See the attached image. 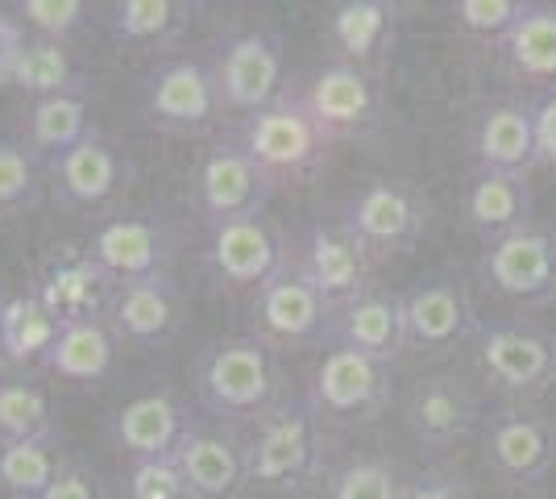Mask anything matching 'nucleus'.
Listing matches in <instances>:
<instances>
[{
  "label": "nucleus",
  "mask_w": 556,
  "mask_h": 499,
  "mask_svg": "<svg viewBox=\"0 0 556 499\" xmlns=\"http://www.w3.org/2000/svg\"><path fill=\"white\" fill-rule=\"evenodd\" d=\"M25 25L9 13H0V88H13V75L25 54Z\"/></svg>",
  "instance_id": "79ce46f5"
},
{
  "label": "nucleus",
  "mask_w": 556,
  "mask_h": 499,
  "mask_svg": "<svg viewBox=\"0 0 556 499\" xmlns=\"http://www.w3.org/2000/svg\"><path fill=\"white\" fill-rule=\"evenodd\" d=\"M92 262L113 279V284H138V279H159L175 262V238L163 221L150 216H116L100 225L92 238Z\"/></svg>",
  "instance_id": "9b49d317"
},
{
  "label": "nucleus",
  "mask_w": 556,
  "mask_h": 499,
  "mask_svg": "<svg viewBox=\"0 0 556 499\" xmlns=\"http://www.w3.org/2000/svg\"><path fill=\"white\" fill-rule=\"evenodd\" d=\"M328 499H403L407 483L391 458L378 453H353L328 475Z\"/></svg>",
  "instance_id": "f704fd0d"
},
{
  "label": "nucleus",
  "mask_w": 556,
  "mask_h": 499,
  "mask_svg": "<svg viewBox=\"0 0 556 499\" xmlns=\"http://www.w3.org/2000/svg\"><path fill=\"white\" fill-rule=\"evenodd\" d=\"M42 499H104V491H100V483H96L92 471L67 466V471L59 475V483H54Z\"/></svg>",
  "instance_id": "c03bdc74"
},
{
  "label": "nucleus",
  "mask_w": 556,
  "mask_h": 499,
  "mask_svg": "<svg viewBox=\"0 0 556 499\" xmlns=\"http://www.w3.org/2000/svg\"><path fill=\"white\" fill-rule=\"evenodd\" d=\"M257 325L262 341L270 346H307L332 329V304L303 275L300 262H287L278 275L257 287Z\"/></svg>",
  "instance_id": "6e6552de"
},
{
  "label": "nucleus",
  "mask_w": 556,
  "mask_h": 499,
  "mask_svg": "<svg viewBox=\"0 0 556 499\" xmlns=\"http://www.w3.org/2000/svg\"><path fill=\"white\" fill-rule=\"evenodd\" d=\"M208 266L220 284L241 291V287H262L287 266V259H282V241L270 229V221L245 216V221H229L212 229Z\"/></svg>",
  "instance_id": "dca6fc26"
},
{
  "label": "nucleus",
  "mask_w": 556,
  "mask_h": 499,
  "mask_svg": "<svg viewBox=\"0 0 556 499\" xmlns=\"http://www.w3.org/2000/svg\"><path fill=\"white\" fill-rule=\"evenodd\" d=\"M486 458L498 475L515 483L544 478L556 466V425L523 408L498 412L486 425Z\"/></svg>",
  "instance_id": "a211bd4d"
},
{
  "label": "nucleus",
  "mask_w": 556,
  "mask_h": 499,
  "mask_svg": "<svg viewBox=\"0 0 556 499\" xmlns=\"http://www.w3.org/2000/svg\"><path fill=\"white\" fill-rule=\"evenodd\" d=\"M394 13H399V9L387 4V0H345V4L332 13V22H328V38H332V47L341 54V63L366 72V63H370L374 54L387 47V38H391Z\"/></svg>",
  "instance_id": "bb28decb"
},
{
  "label": "nucleus",
  "mask_w": 556,
  "mask_h": 499,
  "mask_svg": "<svg viewBox=\"0 0 556 499\" xmlns=\"http://www.w3.org/2000/svg\"><path fill=\"white\" fill-rule=\"evenodd\" d=\"M473 154H478V166H486V171L528 175V166L535 163L532 109H519V104H498V109H490L486 117L478 121Z\"/></svg>",
  "instance_id": "b1692460"
},
{
  "label": "nucleus",
  "mask_w": 556,
  "mask_h": 499,
  "mask_svg": "<svg viewBox=\"0 0 556 499\" xmlns=\"http://www.w3.org/2000/svg\"><path fill=\"white\" fill-rule=\"evenodd\" d=\"M113 279L92 262V254L79 262H63L50 271L47 287L38 291L47 300V309L59 321H100V304L109 300Z\"/></svg>",
  "instance_id": "c756f323"
},
{
  "label": "nucleus",
  "mask_w": 556,
  "mask_h": 499,
  "mask_svg": "<svg viewBox=\"0 0 556 499\" xmlns=\"http://www.w3.org/2000/svg\"><path fill=\"white\" fill-rule=\"evenodd\" d=\"M482 279L498 296L510 300H548L556 291V238L548 229H515L507 238L490 241L482 254Z\"/></svg>",
  "instance_id": "f8f14e48"
},
{
  "label": "nucleus",
  "mask_w": 556,
  "mask_h": 499,
  "mask_svg": "<svg viewBox=\"0 0 556 499\" xmlns=\"http://www.w3.org/2000/svg\"><path fill=\"white\" fill-rule=\"evenodd\" d=\"M200 209L208 216V225H229L245 216L266 213V200L275 191V179L241 150V146H212L204 166H200Z\"/></svg>",
  "instance_id": "9d476101"
},
{
  "label": "nucleus",
  "mask_w": 556,
  "mask_h": 499,
  "mask_svg": "<svg viewBox=\"0 0 556 499\" xmlns=\"http://www.w3.org/2000/svg\"><path fill=\"white\" fill-rule=\"evenodd\" d=\"M191 22V4L184 0H125L116 4L113 34L129 47H163Z\"/></svg>",
  "instance_id": "473e14b6"
},
{
  "label": "nucleus",
  "mask_w": 556,
  "mask_h": 499,
  "mask_svg": "<svg viewBox=\"0 0 556 499\" xmlns=\"http://www.w3.org/2000/svg\"><path fill=\"white\" fill-rule=\"evenodd\" d=\"M403 421L424 450H453L473 437V428L482 421V404L462 371H428L412 383Z\"/></svg>",
  "instance_id": "0eeeda50"
},
{
  "label": "nucleus",
  "mask_w": 556,
  "mask_h": 499,
  "mask_svg": "<svg viewBox=\"0 0 556 499\" xmlns=\"http://www.w3.org/2000/svg\"><path fill=\"white\" fill-rule=\"evenodd\" d=\"M300 266L303 275L316 284V291L332 304V312L341 309V304H349L353 296H362L366 287H374L370 284L374 254L362 246V238L349 229L341 216H320L307 229Z\"/></svg>",
  "instance_id": "1a4fd4ad"
},
{
  "label": "nucleus",
  "mask_w": 556,
  "mask_h": 499,
  "mask_svg": "<svg viewBox=\"0 0 556 499\" xmlns=\"http://www.w3.org/2000/svg\"><path fill=\"white\" fill-rule=\"evenodd\" d=\"M503 54L510 67L528 79H556V9L532 4L523 22L503 38Z\"/></svg>",
  "instance_id": "2f4dec72"
},
{
  "label": "nucleus",
  "mask_w": 556,
  "mask_h": 499,
  "mask_svg": "<svg viewBox=\"0 0 556 499\" xmlns=\"http://www.w3.org/2000/svg\"><path fill=\"white\" fill-rule=\"evenodd\" d=\"M175 466L191 499H229L245 487V441L225 428H187Z\"/></svg>",
  "instance_id": "f3484780"
},
{
  "label": "nucleus",
  "mask_w": 556,
  "mask_h": 499,
  "mask_svg": "<svg viewBox=\"0 0 556 499\" xmlns=\"http://www.w3.org/2000/svg\"><path fill=\"white\" fill-rule=\"evenodd\" d=\"M88 4L84 0H22L17 4V22L34 29V38L47 42H67L71 34H79L88 22Z\"/></svg>",
  "instance_id": "e433bc0d"
},
{
  "label": "nucleus",
  "mask_w": 556,
  "mask_h": 499,
  "mask_svg": "<svg viewBox=\"0 0 556 499\" xmlns=\"http://www.w3.org/2000/svg\"><path fill=\"white\" fill-rule=\"evenodd\" d=\"M67 471L59 453V433L0 446V491L13 499H42Z\"/></svg>",
  "instance_id": "cd10ccee"
},
{
  "label": "nucleus",
  "mask_w": 556,
  "mask_h": 499,
  "mask_svg": "<svg viewBox=\"0 0 556 499\" xmlns=\"http://www.w3.org/2000/svg\"><path fill=\"white\" fill-rule=\"evenodd\" d=\"M13 88H22L34 100H47V96H63L79 88V72L71 63V50L63 42H47V38H29L25 54L13 75Z\"/></svg>",
  "instance_id": "72a5a7b5"
},
{
  "label": "nucleus",
  "mask_w": 556,
  "mask_h": 499,
  "mask_svg": "<svg viewBox=\"0 0 556 499\" xmlns=\"http://www.w3.org/2000/svg\"><path fill=\"white\" fill-rule=\"evenodd\" d=\"M187 412L170 391H141L134 400L116 408L113 437L121 453L134 462H150V458H170L187 437Z\"/></svg>",
  "instance_id": "6ab92c4d"
},
{
  "label": "nucleus",
  "mask_w": 556,
  "mask_h": 499,
  "mask_svg": "<svg viewBox=\"0 0 556 499\" xmlns=\"http://www.w3.org/2000/svg\"><path fill=\"white\" fill-rule=\"evenodd\" d=\"M245 441V483L266 491H291L312 478L320 458V416L303 400H278L257 416Z\"/></svg>",
  "instance_id": "f257e3e1"
},
{
  "label": "nucleus",
  "mask_w": 556,
  "mask_h": 499,
  "mask_svg": "<svg viewBox=\"0 0 556 499\" xmlns=\"http://www.w3.org/2000/svg\"><path fill=\"white\" fill-rule=\"evenodd\" d=\"M42 366L71 383L104 379L113 371V333L104 321H63Z\"/></svg>",
  "instance_id": "a878e982"
},
{
  "label": "nucleus",
  "mask_w": 556,
  "mask_h": 499,
  "mask_svg": "<svg viewBox=\"0 0 556 499\" xmlns=\"http://www.w3.org/2000/svg\"><path fill=\"white\" fill-rule=\"evenodd\" d=\"M478 362L498 391L540 396L556 379V333L532 321H498L478 333Z\"/></svg>",
  "instance_id": "39448f33"
},
{
  "label": "nucleus",
  "mask_w": 556,
  "mask_h": 499,
  "mask_svg": "<svg viewBox=\"0 0 556 499\" xmlns=\"http://www.w3.org/2000/svg\"><path fill=\"white\" fill-rule=\"evenodd\" d=\"M216 84H220V100L237 109V113H257L270 100H278L282 88V47L275 34H237L220 50L216 63Z\"/></svg>",
  "instance_id": "4468645a"
},
{
  "label": "nucleus",
  "mask_w": 556,
  "mask_h": 499,
  "mask_svg": "<svg viewBox=\"0 0 556 499\" xmlns=\"http://www.w3.org/2000/svg\"><path fill=\"white\" fill-rule=\"evenodd\" d=\"M407 304V346L416 350H448L473 329V309L457 279L432 275L403 296Z\"/></svg>",
  "instance_id": "aec40b11"
},
{
  "label": "nucleus",
  "mask_w": 556,
  "mask_h": 499,
  "mask_svg": "<svg viewBox=\"0 0 556 499\" xmlns=\"http://www.w3.org/2000/svg\"><path fill=\"white\" fill-rule=\"evenodd\" d=\"M532 184L528 175H515V171H486L478 166L469 175V188H465V216L469 225L482 234L486 241H498L515 234V229H528V216H532Z\"/></svg>",
  "instance_id": "4be33fe9"
},
{
  "label": "nucleus",
  "mask_w": 556,
  "mask_h": 499,
  "mask_svg": "<svg viewBox=\"0 0 556 499\" xmlns=\"http://www.w3.org/2000/svg\"><path fill=\"white\" fill-rule=\"evenodd\" d=\"M25 138H29V154H67L88 134V100L79 92L47 96V100H34L29 109V125H25Z\"/></svg>",
  "instance_id": "7c9ffc66"
},
{
  "label": "nucleus",
  "mask_w": 556,
  "mask_h": 499,
  "mask_svg": "<svg viewBox=\"0 0 556 499\" xmlns=\"http://www.w3.org/2000/svg\"><path fill=\"white\" fill-rule=\"evenodd\" d=\"M175 325H179V296L166 275L121 284V291L113 296V329L129 341L154 346V341H166Z\"/></svg>",
  "instance_id": "5701e85b"
},
{
  "label": "nucleus",
  "mask_w": 556,
  "mask_h": 499,
  "mask_svg": "<svg viewBox=\"0 0 556 499\" xmlns=\"http://www.w3.org/2000/svg\"><path fill=\"white\" fill-rule=\"evenodd\" d=\"M50 400L34 383H0V446L50 437Z\"/></svg>",
  "instance_id": "c9c22d12"
},
{
  "label": "nucleus",
  "mask_w": 556,
  "mask_h": 499,
  "mask_svg": "<svg viewBox=\"0 0 556 499\" xmlns=\"http://www.w3.org/2000/svg\"><path fill=\"white\" fill-rule=\"evenodd\" d=\"M532 134H535V163L556 166V92H548L532 109Z\"/></svg>",
  "instance_id": "37998d69"
},
{
  "label": "nucleus",
  "mask_w": 556,
  "mask_h": 499,
  "mask_svg": "<svg viewBox=\"0 0 556 499\" xmlns=\"http://www.w3.org/2000/svg\"><path fill=\"white\" fill-rule=\"evenodd\" d=\"M307 113L320 121L328 138H341V134H357L366 129L378 113V92H374V79L362 67H349V63H328L325 72H316V79L307 84L303 92Z\"/></svg>",
  "instance_id": "412c9836"
},
{
  "label": "nucleus",
  "mask_w": 556,
  "mask_h": 499,
  "mask_svg": "<svg viewBox=\"0 0 556 499\" xmlns=\"http://www.w3.org/2000/svg\"><path fill=\"white\" fill-rule=\"evenodd\" d=\"M146 109L163 129L200 134L216 121L225 100H220L216 72H208L195 59H175V63L154 72L150 88H146Z\"/></svg>",
  "instance_id": "ddd939ff"
},
{
  "label": "nucleus",
  "mask_w": 556,
  "mask_h": 499,
  "mask_svg": "<svg viewBox=\"0 0 556 499\" xmlns=\"http://www.w3.org/2000/svg\"><path fill=\"white\" fill-rule=\"evenodd\" d=\"M204 404L225 421H257L278 404V366L262 337H220L200 362Z\"/></svg>",
  "instance_id": "f03ea898"
},
{
  "label": "nucleus",
  "mask_w": 556,
  "mask_h": 499,
  "mask_svg": "<svg viewBox=\"0 0 556 499\" xmlns=\"http://www.w3.org/2000/svg\"><path fill=\"white\" fill-rule=\"evenodd\" d=\"M403 499H469V483L453 471H428L407 483Z\"/></svg>",
  "instance_id": "a19ab883"
},
{
  "label": "nucleus",
  "mask_w": 556,
  "mask_h": 499,
  "mask_svg": "<svg viewBox=\"0 0 556 499\" xmlns=\"http://www.w3.org/2000/svg\"><path fill=\"white\" fill-rule=\"evenodd\" d=\"M307 404L316 408V416L341 421V425L374 421L391 404V366L349 346H332L312 375Z\"/></svg>",
  "instance_id": "423d86ee"
},
{
  "label": "nucleus",
  "mask_w": 556,
  "mask_h": 499,
  "mask_svg": "<svg viewBox=\"0 0 556 499\" xmlns=\"http://www.w3.org/2000/svg\"><path fill=\"white\" fill-rule=\"evenodd\" d=\"M34 154L22 142L0 138V213L34 200Z\"/></svg>",
  "instance_id": "ea45409f"
},
{
  "label": "nucleus",
  "mask_w": 556,
  "mask_h": 499,
  "mask_svg": "<svg viewBox=\"0 0 556 499\" xmlns=\"http://www.w3.org/2000/svg\"><path fill=\"white\" fill-rule=\"evenodd\" d=\"M328 337H337V346H349L357 354L378 358L391 366L394 358L407 350V304L399 291L366 287L362 296H353L349 304L332 312Z\"/></svg>",
  "instance_id": "2eb2a0df"
},
{
  "label": "nucleus",
  "mask_w": 556,
  "mask_h": 499,
  "mask_svg": "<svg viewBox=\"0 0 556 499\" xmlns=\"http://www.w3.org/2000/svg\"><path fill=\"white\" fill-rule=\"evenodd\" d=\"M528 9L532 4H523V0H462L453 9V17L469 34H482V38H498L503 42L510 29L523 22Z\"/></svg>",
  "instance_id": "4c0bfd02"
},
{
  "label": "nucleus",
  "mask_w": 556,
  "mask_h": 499,
  "mask_svg": "<svg viewBox=\"0 0 556 499\" xmlns=\"http://www.w3.org/2000/svg\"><path fill=\"white\" fill-rule=\"evenodd\" d=\"M129 499H191L187 483L170 458H150V462H134L129 466Z\"/></svg>",
  "instance_id": "58836bf2"
},
{
  "label": "nucleus",
  "mask_w": 556,
  "mask_h": 499,
  "mask_svg": "<svg viewBox=\"0 0 556 499\" xmlns=\"http://www.w3.org/2000/svg\"><path fill=\"white\" fill-rule=\"evenodd\" d=\"M328 138L320 129V121L307 113L303 96L278 92V100H270L266 109H257L245 117L241 129V150L254 159L270 179H300L307 171L325 163Z\"/></svg>",
  "instance_id": "7ed1b4c3"
},
{
  "label": "nucleus",
  "mask_w": 556,
  "mask_h": 499,
  "mask_svg": "<svg viewBox=\"0 0 556 499\" xmlns=\"http://www.w3.org/2000/svg\"><path fill=\"white\" fill-rule=\"evenodd\" d=\"M54 175H59V188H63L67 200H75V204H104L121 188L125 163H121V154L113 146L100 142L92 134L75 150L54 159Z\"/></svg>",
  "instance_id": "393cba45"
},
{
  "label": "nucleus",
  "mask_w": 556,
  "mask_h": 499,
  "mask_svg": "<svg viewBox=\"0 0 556 499\" xmlns=\"http://www.w3.org/2000/svg\"><path fill=\"white\" fill-rule=\"evenodd\" d=\"M59 329L63 321L47 309L38 291L13 296L9 304H0V350L13 362H47Z\"/></svg>",
  "instance_id": "c85d7f7f"
},
{
  "label": "nucleus",
  "mask_w": 556,
  "mask_h": 499,
  "mask_svg": "<svg viewBox=\"0 0 556 499\" xmlns=\"http://www.w3.org/2000/svg\"><path fill=\"white\" fill-rule=\"evenodd\" d=\"M341 221L362 238V246L378 259H394L416 250V241L428 234L432 204L428 196L407 179H370L341 209Z\"/></svg>",
  "instance_id": "20e7f679"
}]
</instances>
